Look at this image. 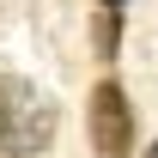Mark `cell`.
<instances>
[{
	"mask_svg": "<svg viewBox=\"0 0 158 158\" xmlns=\"http://www.w3.org/2000/svg\"><path fill=\"white\" fill-rule=\"evenodd\" d=\"M55 140V103L43 98L31 79L19 73H0V152L31 158Z\"/></svg>",
	"mask_w": 158,
	"mask_h": 158,
	"instance_id": "1",
	"label": "cell"
},
{
	"mask_svg": "<svg viewBox=\"0 0 158 158\" xmlns=\"http://www.w3.org/2000/svg\"><path fill=\"white\" fill-rule=\"evenodd\" d=\"M85 128H91V152L98 158H128L134 152V103L122 91V79H98V91L85 103Z\"/></svg>",
	"mask_w": 158,
	"mask_h": 158,
	"instance_id": "2",
	"label": "cell"
},
{
	"mask_svg": "<svg viewBox=\"0 0 158 158\" xmlns=\"http://www.w3.org/2000/svg\"><path fill=\"white\" fill-rule=\"evenodd\" d=\"M122 19H128V12L91 6V49H98V61H116V49H122Z\"/></svg>",
	"mask_w": 158,
	"mask_h": 158,
	"instance_id": "3",
	"label": "cell"
},
{
	"mask_svg": "<svg viewBox=\"0 0 158 158\" xmlns=\"http://www.w3.org/2000/svg\"><path fill=\"white\" fill-rule=\"evenodd\" d=\"M91 6H103V12H128V0H91Z\"/></svg>",
	"mask_w": 158,
	"mask_h": 158,
	"instance_id": "4",
	"label": "cell"
},
{
	"mask_svg": "<svg viewBox=\"0 0 158 158\" xmlns=\"http://www.w3.org/2000/svg\"><path fill=\"white\" fill-rule=\"evenodd\" d=\"M146 158H158V140H152V146H146Z\"/></svg>",
	"mask_w": 158,
	"mask_h": 158,
	"instance_id": "5",
	"label": "cell"
}]
</instances>
